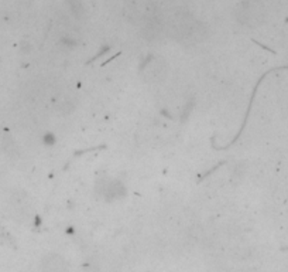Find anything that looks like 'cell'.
<instances>
[{"label":"cell","mask_w":288,"mask_h":272,"mask_svg":"<svg viewBox=\"0 0 288 272\" xmlns=\"http://www.w3.org/2000/svg\"><path fill=\"white\" fill-rule=\"evenodd\" d=\"M67 262L58 254H48L41 262V272H67Z\"/></svg>","instance_id":"obj_1"}]
</instances>
